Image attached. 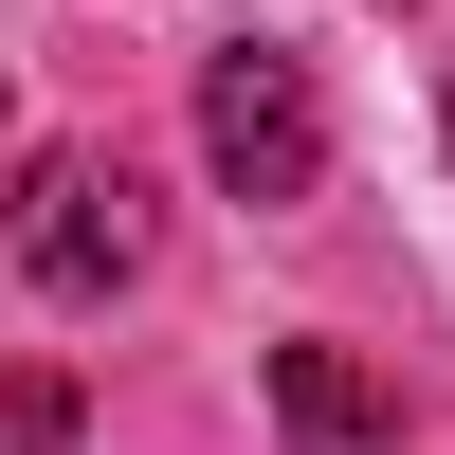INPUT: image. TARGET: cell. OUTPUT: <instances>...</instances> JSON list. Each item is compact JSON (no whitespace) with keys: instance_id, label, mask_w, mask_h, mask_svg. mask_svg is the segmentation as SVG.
I'll return each instance as SVG.
<instances>
[{"instance_id":"obj_3","label":"cell","mask_w":455,"mask_h":455,"mask_svg":"<svg viewBox=\"0 0 455 455\" xmlns=\"http://www.w3.org/2000/svg\"><path fill=\"white\" fill-rule=\"evenodd\" d=\"M274 419H291V455H383V437H401V401L364 383L347 347H274Z\"/></svg>"},{"instance_id":"obj_1","label":"cell","mask_w":455,"mask_h":455,"mask_svg":"<svg viewBox=\"0 0 455 455\" xmlns=\"http://www.w3.org/2000/svg\"><path fill=\"white\" fill-rule=\"evenodd\" d=\"M201 146L237 201H310L328 182V109H310V55H274V36H219L201 55Z\"/></svg>"},{"instance_id":"obj_4","label":"cell","mask_w":455,"mask_h":455,"mask_svg":"<svg viewBox=\"0 0 455 455\" xmlns=\"http://www.w3.org/2000/svg\"><path fill=\"white\" fill-rule=\"evenodd\" d=\"M437 128H455V92H437Z\"/></svg>"},{"instance_id":"obj_2","label":"cell","mask_w":455,"mask_h":455,"mask_svg":"<svg viewBox=\"0 0 455 455\" xmlns=\"http://www.w3.org/2000/svg\"><path fill=\"white\" fill-rule=\"evenodd\" d=\"M19 274L55 291V310H92V291H128V274H146V201H128V164H92V146H55V164L19 182Z\"/></svg>"}]
</instances>
